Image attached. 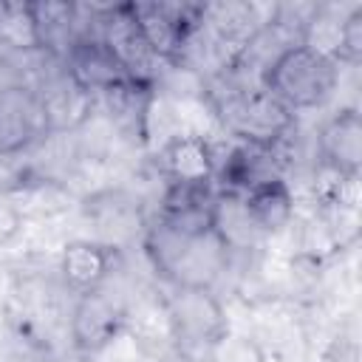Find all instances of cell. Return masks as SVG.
<instances>
[{
  "instance_id": "obj_1",
  "label": "cell",
  "mask_w": 362,
  "mask_h": 362,
  "mask_svg": "<svg viewBox=\"0 0 362 362\" xmlns=\"http://www.w3.org/2000/svg\"><path fill=\"white\" fill-rule=\"evenodd\" d=\"M144 252L173 288H215L232 255L215 229L184 235L161 223L144 229Z\"/></svg>"
},
{
  "instance_id": "obj_2",
  "label": "cell",
  "mask_w": 362,
  "mask_h": 362,
  "mask_svg": "<svg viewBox=\"0 0 362 362\" xmlns=\"http://www.w3.org/2000/svg\"><path fill=\"white\" fill-rule=\"evenodd\" d=\"M337 79L339 65L331 57L308 45H294L269 68L263 88L294 113L325 105L337 90Z\"/></svg>"
},
{
  "instance_id": "obj_3",
  "label": "cell",
  "mask_w": 362,
  "mask_h": 362,
  "mask_svg": "<svg viewBox=\"0 0 362 362\" xmlns=\"http://www.w3.org/2000/svg\"><path fill=\"white\" fill-rule=\"evenodd\" d=\"M173 328L175 354L181 362H201V356L229 331L226 311L212 288H173L161 297Z\"/></svg>"
},
{
  "instance_id": "obj_4",
  "label": "cell",
  "mask_w": 362,
  "mask_h": 362,
  "mask_svg": "<svg viewBox=\"0 0 362 362\" xmlns=\"http://www.w3.org/2000/svg\"><path fill=\"white\" fill-rule=\"evenodd\" d=\"M96 37L107 45V51L119 59V65L127 71V76L139 85L156 88L161 74V59L147 45L130 3L116 6H99L96 8Z\"/></svg>"
},
{
  "instance_id": "obj_5",
  "label": "cell",
  "mask_w": 362,
  "mask_h": 362,
  "mask_svg": "<svg viewBox=\"0 0 362 362\" xmlns=\"http://www.w3.org/2000/svg\"><path fill=\"white\" fill-rule=\"evenodd\" d=\"M127 322V308L102 288L76 294V303L68 317V334L76 354L99 356L107 351L122 334Z\"/></svg>"
},
{
  "instance_id": "obj_6",
  "label": "cell",
  "mask_w": 362,
  "mask_h": 362,
  "mask_svg": "<svg viewBox=\"0 0 362 362\" xmlns=\"http://www.w3.org/2000/svg\"><path fill=\"white\" fill-rule=\"evenodd\" d=\"M133 17L153 48V54L161 62L178 65V57L187 45V40L195 34L201 25L204 3H164V0H150V3H130Z\"/></svg>"
},
{
  "instance_id": "obj_7",
  "label": "cell",
  "mask_w": 362,
  "mask_h": 362,
  "mask_svg": "<svg viewBox=\"0 0 362 362\" xmlns=\"http://www.w3.org/2000/svg\"><path fill=\"white\" fill-rule=\"evenodd\" d=\"M59 62H62V74L93 96L110 90L116 85L133 82L127 76V71L119 65V59L107 51V45L96 37V31L82 34Z\"/></svg>"
},
{
  "instance_id": "obj_8",
  "label": "cell",
  "mask_w": 362,
  "mask_h": 362,
  "mask_svg": "<svg viewBox=\"0 0 362 362\" xmlns=\"http://www.w3.org/2000/svg\"><path fill=\"white\" fill-rule=\"evenodd\" d=\"M85 218L99 229V243L119 249L124 240H130L133 235H144V218H141V206L133 195H127L124 189H102L90 198H85L82 204Z\"/></svg>"
},
{
  "instance_id": "obj_9",
  "label": "cell",
  "mask_w": 362,
  "mask_h": 362,
  "mask_svg": "<svg viewBox=\"0 0 362 362\" xmlns=\"http://www.w3.org/2000/svg\"><path fill=\"white\" fill-rule=\"evenodd\" d=\"M31 90L37 93L48 133H71V130L82 127L96 107V96L88 93L85 88H79L62 71L48 76L40 88H31Z\"/></svg>"
},
{
  "instance_id": "obj_10",
  "label": "cell",
  "mask_w": 362,
  "mask_h": 362,
  "mask_svg": "<svg viewBox=\"0 0 362 362\" xmlns=\"http://www.w3.org/2000/svg\"><path fill=\"white\" fill-rule=\"evenodd\" d=\"M48 136L45 119L31 88H3L0 90V156L20 153L31 141Z\"/></svg>"
},
{
  "instance_id": "obj_11",
  "label": "cell",
  "mask_w": 362,
  "mask_h": 362,
  "mask_svg": "<svg viewBox=\"0 0 362 362\" xmlns=\"http://www.w3.org/2000/svg\"><path fill=\"white\" fill-rule=\"evenodd\" d=\"M280 175V161H277V147L266 144H252V141H238L221 164H215V187L221 192H238L243 195L246 189L277 178Z\"/></svg>"
},
{
  "instance_id": "obj_12",
  "label": "cell",
  "mask_w": 362,
  "mask_h": 362,
  "mask_svg": "<svg viewBox=\"0 0 362 362\" xmlns=\"http://www.w3.org/2000/svg\"><path fill=\"white\" fill-rule=\"evenodd\" d=\"M320 164L345 175H359L362 170V116L356 107L334 113L317 136Z\"/></svg>"
},
{
  "instance_id": "obj_13",
  "label": "cell",
  "mask_w": 362,
  "mask_h": 362,
  "mask_svg": "<svg viewBox=\"0 0 362 362\" xmlns=\"http://www.w3.org/2000/svg\"><path fill=\"white\" fill-rule=\"evenodd\" d=\"M113 260H116L113 246H105L93 238H79V240H71L62 246L59 277L71 291L85 294V291L105 286V280L113 272Z\"/></svg>"
},
{
  "instance_id": "obj_14",
  "label": "cell",
  "mask_w": 362,
  "mask_h": 362,
  "mask_svg": "<svg viewBox=\"0 0 362 362\" xmlns=\"http://www.w3.org/2000/svg\"><path fill=\"white\" fill-rule=\"evenodd\" d=\"M167 184H215V153L201 136H175L158 150Z\"/></svg>"
},
{
  "instance_id": "obj_15",
  "label": "cell",
  "mask_w": 362,
  "mask_h": 362,
  "mask_svg": "<svg viewBox=\"0 0 362 362\" xmlns=\"http://www.w3.org/2000/svg\"><path fill=\"white\" fill-rule=\"evenodd\" d=\"M31 14L37 23V37H40V51L62 59L68 48L88 34L82 28L79 6L76 3H59V0H40L31 3ZM93 34V31H90Z\"/></svg>"
},
{
  "instance_id": "obj_16",
  "label": "cell",
  "mask_w": 362,
  "mask_h": 362,
  "mask_svg": "<svg viewBox=\"0 0 362 362\" xmlns=\"http://www.w3.org/2000/svg\"><path fill=\"white\" fill-rule=\"evenodd\" d=\"M153 90L156 88H150V85L124 82V85H116V88L99 93L96 102L102 105L105 116L110 119V124L116 130H122L130 139H144L147 136V122H150Z\"/></svg>"
},
{
  "instance_id": "obj_17",
  "label": "cell",
  "mask_w": 362,
  "mask_h": 362,
  "mask_svg": "<svg viewBox=\"0 0 362 362\" xmlns=\"http://www.w3.org/2000/svg\"><path fill=\"white\" fill-rule=\"evenodd\" d=\"M212 229L215 235L223 240V246L229 252H249V249H257V243L266 238L257 223L252 221L246 204H243V195L238 192H221L215 195V204H212Z\"/></svg>"
},
{
  "instance_id": "obj_18",
  "label": "cell",
  "mask_w": 362,
  "mask_h": 362,
  "mask_svg": "<svg viewBox=\"0 0 362 362\" xmlns=\"http://www.w3.org/2000/svg\"><path fill=\"white\" fill-rule=\"evenodd\" d=\"M243 204L263 235H274L294 218V192L283 175L269 178L243 192Z\"/></svg>"
},
{
  "instance_id": "obj_19",
  "label": "cell",
  "mask_w": 362,
  "mask_h": 362,
  "mask_svg": "<svg viewBox=\"0 0 362 362\" xmlns=\"http://www.w3.org/2000/svg\"><path fill=\"white\" fill-rule=\"evenodd\" d=\"M0 45L6 51H14V54L40 51V37H37L31 3H20V0L0 3Z\"/></svg>"
},
{
  "instance_id": "obj_20",
  "label": "cell",
  "mask_w": 362,
  "mask_h": 362,
  "mask_svg": "<svg viewBox=\"0 0 362 362\" xmlns=\"http://www.w3.org/2000/svg\"><path fill=\"white\" fill-rule=\"evenodd\" d=\"M201 362H266V351L260 348L257 339L246 334L226 331L204 356Z\"/></svg>"
},
{
  "instance_id": "obj_21",
  "label": "cell",
  "mask_w": 362,
  "mask_h": 362,
  "mask_svg": "<svg viewBox=\"0 0 362 362\" xmlns=\"http://www.w3.org/2000/svg\"><path fill=\"white\" fill-rule=\"evenodd\" d=\"M359 65L362 62V3H354L339 25L337 40V65Z\"/></svg>"
}]
</instances>
